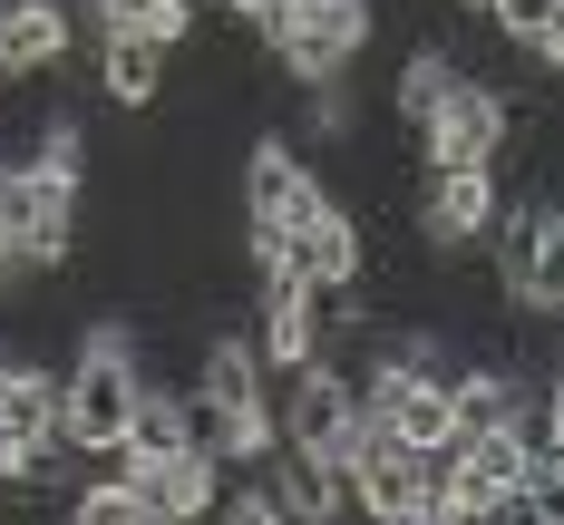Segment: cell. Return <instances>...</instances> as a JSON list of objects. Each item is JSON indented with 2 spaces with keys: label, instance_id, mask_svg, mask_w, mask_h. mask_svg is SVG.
Masks as SVG:
<instances>
[{
  "label": "cell",
  "instance_id": "obj_13",
  "mask_svg": "<svg viewBox=\"0 0 564 525\" xmlns=\"http://www.w3.org/2000/svg\"><path fill=\"white\" fill-rule=\"evenodd\" d=\"M0 390H10V350H0Z\"/></svg>",
  "mask_w": 564,
  "mask_h": 525
},
{
  "label": "cell",
  "instance_id": "obj_5",
  "mask_svg": "<svg viewBox=\"0 0 564 525\" xmlns=\"http://www.w3.org/2000/svg\"><path fill=\"white\" fill-rule=\"evenodd\" d=\"M88 88H98L108 108L147 117L175 88V50H166V40H147V30H98V50H88Z\"/></svg>",
  "mask_w": 564,
  "mask_h": 525
},
{
  "label": "cell",
  "instance_id": "obj_12",
  "mask_svg": "<svg viewBox=\"0 0 564 525\" xmlns=\"http://www.w3.org/2000/svg\"><path fill=\"white\" fill-rule=\"evenodd\" d=\"M535 408H545V448H564V360L545 370V390H535Z\"/></svg>",
  "mask_w": 564,
  "mask_h": 525
},
{
  "label": "cell",
  "instance_id": "obj_2",
  "mask_svg": "<svg viewBox=\"0 0 564 525\" xmlns=\"http://www.w3.org/2000/svg\"><path fill=\"white\" fill-rule=\"evenodd\" d=\"M253 40L292 88H322V78H350L360 50L380 40V0H282L273 20H253Z\"/></svg>",
  "mask_w": 564,
  "mask_h": 525
},
{
  "label": "cell",
  "instance_id": "obj_1",
  "mask_svg": "<svg viewBox=\"0 0 564 525\" xmlns=\"http://www.w3.org/2000/svg\"><path fill=\"white\" fill-rule=\"evenodd\" d=\"M137 400H147V350H137V331L127 321H88L78 331V360L58 370V438L88 467H108L127 448Z\"/></svg>",
  "mask_w": 564,
  "mask_h": 525
},
{
  "label": "cell",
  "instance_id": "obj_10",
  "mask_svg": "<svg viewBox=\"0 0 564 525\" xmlns=\"http://www.w3.org/2000/svg\"><path fill=\"white\" fill-rule=\"evenodd\" d=\"M564 0H487V10H477V20H487V30H497V40H507L516 58L535 50V40H545V20H555Z\"/></svg>",
  "mask_w": 564,
  "mask_h": 525
},
{
  "label": "cell",
  "instance_id": "obj_4",
  "mask_svg": "<svg viewBox=\"0 0 564 525\" xmlns=\"http://www.w3.org/2000/svg\"><path fill=\"white\" fill-rule=\"evenodd\" d=\"M507 215V175L497 166H429L409 195V233L429 253H487V233Z\"/></svg>",
  "mask_w": 564,
  "mask_h": 525
},
{
  "label": "cell",
  "instance_id": "obj_6",
  "mask_svg": "<svg viewBox=\"0 0 564 525\" xmlns=\"http://www.w3.org/2000/svg\"><path fill=\"white\" fill-rule=\"evenodd\" d=\"M68 50H78V20H68V0H0V88H20V78H50Z\"/></svg>",
  "mask_w": 564,
  "mask_h": 525
},
{
  "label": "cell",
  "instance_id": "obj_7",
  "mask_svg": "<svg viewBox=\"0 0 564 525\" xmlns=\"http://www.w3.org/2000/svg\"><path fill=\"white\" fill-rule=\"evenodd\" d=\"M0 428H10L30 458L68 448V438H58V370H40V360H10V390H0Z\"/></svg>",
  "mask_w": 564,
  "mask_h": 525
},
{
  "label": "cell",
  "instance_id": "obj_11",
  "mask_svg": "<svg viewBox=\"0 0 564 525\" xmlns=\"http://www.w3.org/2000/svg\"><path fill=\"white\" fill-rule=\"evenodd\" d=\"M215 516H234V525H282V496H273V477H243V486L225 477V506H215Z\"/></svg>",
  "mask_w": 564,
  "mask_h": 525
},
{
  "label": "cell",
  "instance_id": "obj_9",
  "mask_svg": "<svg viewBox=\"0 0 564 525\" xmlns=\"http://www.w3.org/2000/svg\"><path fill=\"white\" fill-rule=\"evenodd\" d=\"M516 516H525V525H564V448H535V458H525Z\"/></svg>",
  "mask_w": 564,
  "mask_h": 525
},
{
  "label": "cell",
  "instance_id": "obj_3",
  "mask_svg": "<svg viewBox=\"0 0 564 525\" xmlns=\"http://www.w3.org/2000/svg\"><path fill=\"white\" fill-rule=\"evenodd\" d=\"M117 467V496H127V525H195L225 506V477L234 467L215 448H166V458H108Z\"/></svg>",
  "mask_w": 564,
  "mask_h": 525
},
{
  "label": "cell",
  "instance_id": "obj_8",
  "mask_svg": "<svg viewBox=\"0 0 564 525\" xmlns=\"http://www.w3.org/2000/svg\"><path fill=\"white\" fill-rule=\"evenodd\" d=\"M448 78H457V50H438V40H419V50L390 68V117H399V136H419V127H429V108L448 98Z\"/></svg>",
  "mask_w": 564,
  "mask_h": 525
}]
</instances>
